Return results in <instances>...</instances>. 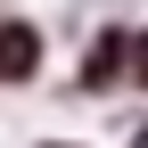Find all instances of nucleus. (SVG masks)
Returning <instances> with one entry per match:
<instances>
[{"mask_svg": "<svg viewBox=\"0 0 148 148\" xmlns=\"http://www.w3.org/2000/svg\"><path fill=\"white\" fill-rule=\"evenodd\" d=\"M115 90H132V16H99L66 74V99H115Z\"/></svg>", "mask_w": 148, "mask_h": 148, "instance_id": "f257e3e1", "label": "nucleus"}, {"mask_svg": "<svg viewBox=\"0 0 148 148\" xmlns=\"http://www.w3.org/2000/svg\"><path fill=\"white\" fill-rule=\"evenodd\" d=\"M0 8H8V0H0Z\"/></svg>", "mask_w": 148, "mask_h": 148, "instance_id": "39448f33", "label": "nucleus"}, {"mask_svg": "<svg viewBox=\"0 0 148 148\" xmlns=\"http://www.w3.org/2000/svg\"><path fill=\"white\" fill-rule=\"evenodd\" d=\"M33 148H90V140H33Z\"/></svg>", "mask_w": 148, "mask_h": 148, "instance_id": "20e7f679", "label": "nucleus"}, {"mask_svg": "<svg viewBox=\"0 0 148 148\" xmlns=\"http://www.w3.org/2000/svg\"><path fill=\"white\" fill-rule=\"evenodd\" d=\"M132 99H148V25L132 16Z\"/></svg>", "mask_w": 148, "mask_h": 148, "instance_id": "7ed1b4c3", "label": "nucleus"}, {"mask_svg": "<svg viewBox=\"0 0 148 148\" xmlns=\"http://www.w3.org/2000/svg\"><path fill=\"white\" fill-rule=\"evenodd\" d=\"M41 74H49V25L8 0L0 8V90H33Z\"/></svg>", "mask_w": 148, "mask_h": 148, "instance_id": "f03ea898", "label": "nucleus"}]
</instances>
